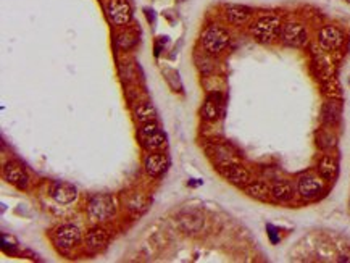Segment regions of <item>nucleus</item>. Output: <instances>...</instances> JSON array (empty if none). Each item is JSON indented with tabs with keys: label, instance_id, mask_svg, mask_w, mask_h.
<instances>
[{
	"label": "nucleus",
	"instance_id": "nucleus-19",
	"mask_svg": "<svg viewBox=\"0 0 350 263\" xmlns=\"http://www.w3.org/2000/svg\"><path fill=\"white\" fill-rule=\"evenodd\" d=\"M134 116H136V120L144 125V123H149V121H155L157 118V112L154 108V105L150 102H144L141 105H137L136 112H134Z\"/></svg>",
	"mask_w": 350,
	"mask_h": 263
},
{
	"label": "nucleus",
	"instance_id": "nucleus-17",
	"mask_svg": "<svg viewBox=\"0 0 350 263\" xmlns=\"http://www.w3.org/2000/svg\"><path fill=\"white\" fill-rule=\"evenodd\" d=\"M317 169H318L319 176L331 181V179H334L336 174H337V162H336L334 157L323 155L321 159H319V162H318Z\"/></svg>",
	"mask_w": 350,
	"mask_h": 263
},
{
	"label": "nucleus",
	"instance_id": "nucleus-18",
	"mask_svg": "<svg viewBox=\"0 0 350 263\" xmlns=\"http://www.w3.org/2000/svg\"><path fill=\"white\" fill-rule=\"evenodd\" d=\"M271 196L279 202H289L294 197V189L286 181H279V183H276L271 188Z\"/></svg>",
	"mask_w": 350,
	"mask_h": 263
},
{
	"label": "nucleus",
	"instance_id": "nucleus-5",
	"mask_svg": "<svg viewBox=\"0 0 350 263\" xmlns=\"http://www.w3.org/2000/svg\"><path fill=\"white\" fill-rule=\"evenodd\" d=\"M107 15L116 26H125L132 18V10L127 0H110L107 3Z\"/></svg>",
	"mask_w": 350,
	"mask_h": 263
},
{
	"label": "nucleus",
	"instance_id": "nucleus-13",
	"mask_svg": "<svg viewBox=\"0 0 350 263\" xmlns=\"http://www.w3.org/2000/svg\"><path fill=\"white\" fill-rule=\"evenodd\" d=\"M50 196L60 205H68V203H73L78 198V191H76L74 186L68 183H55L50 189Z\"/></svg>",
	"mask_w": 350,
	"mask_h": 263
},
{
	"label": "nucleus",
	"instance_id": "nucleus-7",
	"mask_svg": "<svg viewBox=\"0 0 350 263\" xmlns=\"http://www.w3.org/2000/svg\"><path fill=\"white\" fill-rule=\"evenodd\" d=\"M279 36L283 42L290 47H302L307 42V29L299 23H287L281 28Z\"/></svg>",
	"mask_w": 350,
	"mask_h": 263
},
{
	"label": "nucleus",
	"instance_id": "nucleus-14",
	"mask_svg": "<svg viewBox=\"0 0 350 263\" xmlns=\"http://www.w3.org/2000/svg\"><path fill=\"white\" fill-rule=\"evenodd\" d=\"M221 107H223V96H221L220 92H212V94L207 97V100L200 110L202 118L207 121L218 120V116L221 113Z\"/></svg>",
	"mask_w": 350,
	"mask_h": 263
},
{
	"label": "nucleus",
	"instance_id": "nucleus-6",
	"mask_svg": "<svg viewBox=\"0 0 350 263\" xmlns=\"http://www.w3.org/2000/svg\"><path fill=\"white\" fill-rule=\"evenodd\" d=\"M81 242V231L74 225H63L55 231V244L62 250H71Z\"/></svg>",
	"mask_w": 350,
	"mask_h": 263
},
{
	"label": "nucleus",
	"instance_id": "nucleus-4",
	"mask_svg": "<svg viewBox=\"0 0 350 263\" xmlns=\"http://www.w3.org/2000/svg\"><path fill=\"white\" fill-rule=\"evenodd\" d=\"M279 31H281V21L278 16H263L252 26V36L258 42H271Z\"/></svg>",
	"mask_w": 350,
	"mask_h": 263
},
{
	"label": "nucleus",
	"instance_id": "nucleus-24",
	"mask_svg": "<svg viewBox=\"0 0 350 263\" xmlns=\"http://www.w3.org/2000/svg\"><path fill=\"white\" fill-rule=\"evenodd\" d=\"M276 230L273 226H268V234H270V237H271V242L273 244H276L278 242V237H276V232H275Z\"/></svg>",
	"mask_w": 350,
	"mask_h": 263
},
{
	"label": "nucleus",
	"instance_id": "nucleus-10",
	"mask_svg": "<svg viewBox=\"0 0 350 263\" xmlns=\"http://www.w3.org/2000/svg\"><path fill=\"white\" fill-rule=\"evenodd\" d=\"M318 40L326 50H337L344 44V33L336 26H326L318 34Z\"/></svg>",
	"mask_w": 350,
	"mask_h": 263
},
{
	"label": "nucleus",
	"instance_id": "nucleus-2",
	"mask_svg": "<svg viewBox=\"0 0 350 263\" xmlns=\"http://www.w3.org/2000/svg\"><path fill=\"white\" fill-rule=\"evenodd\" d=\"M229 44V34L224 28L212 25L210 28H207V31L203 33L202 36V45L208 54L217 55L221 54Z\"/></svg>",
	"mask_w": 350,
	"mask_h": 263
},
{
	"label": "nucleus",
	"instance_id": "nucleus-8",
	"mask_svg": "<svg viewBox=\"0 0 350 263\" xmlns=\"http://www.w3.org/2000/svg\"><path fill=\"white\" fill-rule=\"evenodd\" d=\"M220 173L221 176L224 179H227L229 183L236 184V186H242V188H246V186L250 183V173L247 171L246 168L237 165V163H226V165H220Z\"/></svg>",
	"mask_w": 350,
	"mask_h": 263
},
{
	"label": "nucleus",
	"instance_id": "nucleus-1",
	"mask_svg": "<svg viewBox=\"0 0 350 263\" xmlns=\"http://www.w3.org/2000/svg\"><path fill=\"white\" fill-rule=\"evenodd\" d=\"M137 139L147 152H157L165 145V134L155 121L144 123L137 131Z\"/></svg>",
	"mask_w": 350,
	"mask_h": 263
},
{
	"label": "nucleus",
	"instance_id": "nucleus-25",
	"mask_svg": "<svg viewBox=\"0 0 350 263\" xmlns=\"http://www.w3.org/2000/svg\"><path fill=\"white\" fill-rule=\"evenodd\" d=\"M347 2H349V3H350V0H347Z\"/></svg>",
	"mask_w": 350,
	"mask_h": 263
},
{
	"label": "nucleus",
	"instance_id": "nucleus-3",
	"mask_svg": "<svg viewBox=\"0 0 350 263\" xmlns=\"http://www.w3.org/2000/svg\"><path fill=\"white\" fill-rule=\"evenodd\" d=\"M87 212L94 221H105L112 218L116 212V205L112 196L108 194H97L89 200Z\"/></svg>",
	"mask_w": 350,
	"mask_h": 263
},
{
	"label": "nucleus",
	"instance_id": "nucleus-11",
	"mask_svg": "<svg viewBox=\"0 0 350 263\" xmlns=\"http://www.w3.org/2000/svg\"><path fill=\"white\" fill-rule=\"evenodd\" d=\"M297 191L303 198H315L323 192V183L313 174H303L297 183Z\"/></svg>",
	"mask_w": 350,
	"mask_h": 263
},
{
	"label": "nucleus",
	"instance_id": "nucleus-9",
	"mask_svg": "<svg viewBox=\"0 0 350 263\" xmlns=\"http://www.w3.org/2000/svg\"><path fill=\"white\" fill-rule=\"evenodd\" d=\"M168 166V159L165 154H161L160 150L157 152H149V155H145L144 159V168L147 174H150L152 178H159L165 173V169Z\"/></svg>",
	"mask_w": 350,
	"mask_h": 263
},
{
	"label": "nucleus",
	"instance_id": "nucleus-21",
	"mask_svg": "<svg viewBox=\"0 0 350 263\" xmlns=\"http://www.w3.org/2000/svg\"><path fill=\"white\" fill-rule=\"evenodd\" d=\"M226 15H227V20H229L232 25H242V23H246L249 20L250 11L242 7H229L226 11Z\"/></svg>",
	"mask_w": 350,
	"mask_h": 263
},
{
	"label": "nucleus",
	"instance_id": "nucleus-15",
	"mask_svg": "<svg viewBox=\"0 0 350 263\" xmlns=\"http://www.w3.org/2000/svg\"><path fill=\"white\" fill-rule=\"evenodd\" d=\"M179 226L183 228V231L186 232H199L203 226V215L195 212V210H189V212H184L179 216Z\"/></svg>",
	"mask_w": 350,
	"mask_h": 263
},
{
	"label": "nucleus",
	"instance_id": "nucleus-23",
	"mask_svg": "<svg viewBox=\"0 0 350 263\" xmlns=\"http://www.w3.org/2000/svg\"><path fill=\"white\" fill-rule=\"evenodd\" d=\"M321 139H324V141H318L319 144V147L321 149H329V147H334V137L331 136V134H326V132H321Z\"/></svg>",
	"mask_w": 350,
	"mask_h": 263
},
{
	"label": "nucleus",
	"instance_id": "nucleus-16",
	"mask_svg": "<svg viewBox=\"0 0 350 263\" xmlns=\"http://www.w3.org/2000/svg\"><path fill=\"white\" fill-rule=\"evenodd\" d=\"M108 232L103 230V228H92V230L87 232L86 236V244L91 250H100L103 249L108 242Z\"/></svg>",
	"mask_w": 350,
	"mask_h": 263
},
{
	"label": "nucleus",
	"instance_id": "nucleus-20",
	"mask_svg": "<svg viewBox=\"0 0 350 263\" xmlns=\"http://www.w3.org/2000/svg\"><path fill=\"white\" fill-rule=\"evenodd\" d=\"M339 115H341V105L337 102L331 100V102L323 105L321 116H323V121L326 125H334V123L339 120Z\"/></svg>",
	"mask_w": 350,
	"mask_h": 263
},
{
	"label": "nucleus",
	"instance_id": "nucleus-22",
	"mask_svg": "<svg viewBox=\"0 0 350 263\" xmlns=\"http://www.w3.org/2000/svg\"><path fill=\"white\" fill-rule=\"evenodd\" d=\"M246 192L255 198H266L268 194H270V188L261 181H255V183H249L246 186Z\"/></svg>",
	"mask_w": 350,
	"mask_h": 263
},
{
	"label": "nucleus",
	"instance_id": "nucleus-12",
	"mask_svg": "<svg viewBox=\"0 0 350 263\" xmlns=\"http://www.w3.org/2000/svg\"><path fill=\"white\" fill-rule=\"evenodd\" d=\"M3 178L7 179L10 184L16 186L18 189H26L28 186V173L25 171V168L16 162H10L5 165Z\"/></svg>",
	"mask_w": 350,
	"mask_h": 263
}]
</instances>
